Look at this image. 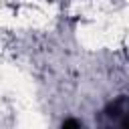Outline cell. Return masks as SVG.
I'll list each match as a JSON object with an SVG mask.
<instances>
[{
  "label": "cell",
  "instance_id": "obj_1",
  "mask_svg": "<svg viewBox=\"0 0 129 129\" xmlns=\"http://www.w3.org/2000/svg\"><path fill=\"white\" fill-rule=\"evenodd\" d=\"M103 113L111 123H117L121 127H129V99L127 97L115 99L113 103L107 105V109Z\"/></svg>",
  "mask_w": 129,
  "mask_h": 129
},
{
  "label": "cell",
  "instance_id": "obj_2",
  "mask_svg": "<svg viewBox=\"0 0 129 129\" xmlns=\"http://www.w3.org/2000/svg\"><path fill=\"white\" fill-rule=\"evenodd\" d=\"M64 127H81V121H64Z\"/></svg>",
  "mask_w": 129,
  "mask_h": 129
}]
</instances>
